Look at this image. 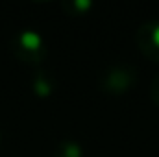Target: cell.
<instances>
[{
    "label": "cell",
    "mask_w": 159,
    "mask_h": 157,
    "mask_svg": "<svg viewBox=\"0 0 159 157\" xmlns=\"http://www.w3.org/2000/svg\"><path fill=\"white\" fill-rule=\"evenodd\" d=\"M20 43H22V46L28 48V50H37L41 46V37L35 32H24V34L20 35Z\"/></svg>",
    "instance_id": "1"
},
{
    "label": "cell",
    "mask_w": 159,
    "mask_h": 157,
    "mask_svg": "<svg viewBox=\"0 0 159 157\" xmlns=\"http://www.w3.org/2000/svg\"><path fill=\"white\" fill-rule=\"evenodd\" d=\"M152 41H154L156 46H159V26H156L154 32H152Z\"/></svg>",
    "instance_id": "2"
},
{
    "label": "cell",
    "mask_w": 159,
    "mask_h": 157,
    "mask_svg": "<svg viewBox=\"0 0 159 157\" xmlns=\"http://www.w3.org/2000/svg\"><path fill=\"white\" fill-rule=\"evenodd\" d=\"M76 6H78L80 9H87L91 6V2H76Z\"/></svg>",
    "instance_id": "3"
}]
</instances>
